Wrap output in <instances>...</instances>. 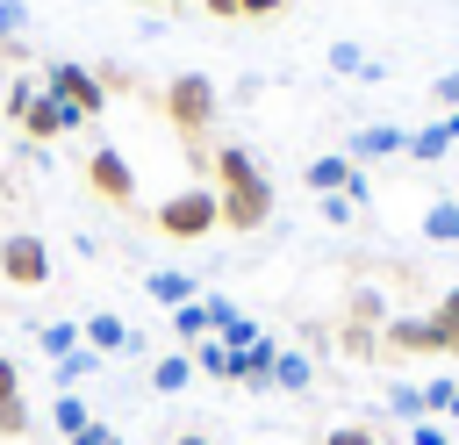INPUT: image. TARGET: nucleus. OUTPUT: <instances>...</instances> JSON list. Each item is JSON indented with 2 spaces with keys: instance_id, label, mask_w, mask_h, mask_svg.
Returning a JSON list of instances; mask_svg holds the SVG:
<instances>
[{
  "instance_id": "obj_1",
  "label": "nucleus",
  "mask_w": 459,
  "mask_h": 445,
  "mask_svg": "<svg viewBox=\"0 0 459 445\" xmlns=\"http://www.w3.org/2000/svg\"><path fill=\"white\" fill-rule=\"evenodd\" d=\"M215 172V201H222V230H265L273 222V179L244 144H215L208 151Z\"/></svg>"
},
{
  "instance_id": "obj_2",
  "label": "nucleus",
  "mask_w": 459,
  "mask_h": 445,
  "mask_svg": "<svg viewBox=\"0 0 459 445\" xmlns=\"http://www.w3.org/2000/svg\"><path fill=\"white\" fill-rule=\"evenodd\" d=\"M215 115H222L215 79H208V72H172V86H165V122H172L186 144H201V136L215 129Z\"/></svg>"
},
{
  "instance_id": "obj_3",
  "label": "nucleus",
  "mask_w": 459,
  "mask_h": 445,
  "mask_svg": "<svg viewBox=\"0 0 459 445\" xmlns=\"http://www.w3.org/2000/svg\"><path fill=\"white\" fill-rule=\"evenodd\" d=\"M151 230H165V237H179V244L222 230V201H215V187H179V194H165V201L151 208Z\"/></svg>"
},
{
  "instance_id": "obj_4",
  "label": "nucleus",
  "mask_w": 459,
  "mask_h": 445,
  "mask_svg": "<svg viewBox=\"0 0 459 445\" xmlns=\"http://www.w3.org/2000/svg\"><path fill=\"white\" fill-rule=\"evenodd\" d=\"M43 93L72 100L86 122L108 108V86H100V72H93V65H79V57H50V65H43Z\"/></svg>"
},
{
  "instance_id": "obj_5",
  "label": "nucleus",
  "mask_w": 459,
  "mask_h": 445,
  "mask_svg": "<svg viewBox=\"0 0 459 445\" xmlns=\"http://www.w3.org/2000/svg\"><path fill=\"white\" fill-rule=\"evenodd\" d=\"M0 280L7 287H50V244L36 230H7L0 237Z\"/></svg>"
},
{
  "instance_id": "obj_6",
  "label": "nucleus",
  "mask_w": 459,
  "mask_h": 445,
  "mask_svg": "<svg viewBox=\"0 0 459 445\" xmlns=\"http://www.w3.org/2000/svg\"><path fill=\"white\" fill-rule=\"evenodd\" d=\"M86 187H93L108 208H136V172H129V158H122L115 144H93V151H86Z\"/></svg>"
},
{
  "instance_id": "obj_7",
  "label": "nucleus",
  "mask_w": 459,
  "mask_h": 445,
  "mask_svg": "<svg viewBox=\"0 0 459 445\" xmlns=\"http://www.w3.org/2000/svg\"><path fill=\"white\" fill-rule=\"evenodd\" d=\"M14 129H22L29 144H57V136H72V129H86V115H79L72 100H57V93H36V100H29V115H22Z\"/></svg>"
},
{
  "instance_id": "obj_8",
  "label": "nucleus",
  "mask_w": 459,
  "mask_h": 445,
  "mask_svg": "<svg viewBox=\"0 0 459 445\" xmlns=\"http://www.w3.org/2000/svg\"><path fill=\"white\" fill-rule=\"evenodd\" d=\"M380 352H452V337H445V323L423 309V316H387V323H380Z\"/></svg>"
},
{
  "instance_id": "obj_9",
  "label": "nucleus",
  "mask_w": 459,
  "mask_h": 445,
  "mask_svg": "<svg viewBox=\"0 0 459 445\" xmlns=\"http://www.w3.org/2000/svg\"><path fill=\"white\" fill-rule=\"evenodd\" d=\"M79 337H86V352H100V359H122V352H143V337L115 316V309H93L86 323H79Z\"/></svg>"
},
{
  "instance_id": "obj_10",
  "label": "nucleus",
  "mask_w": 459,
  "mask_h": 445,
  "mask_svg": "<svg viewBox=\"0 0 459 445\" xmlns=\"http://www.w3.org/2000/svg\"><path fill=\"white\" fill-rule=\"evenodd\" d=\"M402 151H409V129H394V122H366V129L351 136V151H344V158H351V165H366V158H402Z\"/></svg>"
},
{
  "instance_id": "obj_11",
  "label": "nucleus",
  "mask_w": 459,
  "mask_h": 445,
  "mask_svg": "<svg viewBox=\"0 0 459 445\" xmlns=\"http://www.w3.org/2000/svg\"><path fill=\"white\" fill-rule=\"evenodd\" d=\"M452 144H459V115H437V122L409 129V151H402V158H416V165H437Z\"/></svg>"
},
{
  "instance_id": "obj_12",
  "label": "nucleus",
  "mask_w": 459,
  "mask_h": 445,
  "mask_svg": "<svg viewBox=\"0 0 459 445\" xmlns=\"http://www.w3.org/2000/svg\"><path fill=\"white\" fill-rule=\"evenodd\" d=\"M143 294H151V301H165V309H186V301H201V280H194V273L158 266V273H143Z\"/></svg>"
},
{
  "instance_id": "obj_13",
  "label": "nucleus",
  "mask_w": 459,
  "mask_h": 445,
  "mask_svg": "<svg viewBox=\"0 0 459 445\" xmlns=\"http://www.w3.org/2000/svg\"><path fill=\"white\" fill-rule=\"evenodd\" d=\"M301 179H308L316 194H344V187L359 179V165H351L344 151H330V158H308V172H301Z\"/></svg>"
},
{
  "instance_id": "obj_14",
  "label": "nucleus",
  "mask_w": 459,
  "mask_h": 445,
  "mask_svg": "<svg viewBox=\"0 0 459 445\" xmlns=\"http://www.w3.org/2000/svg\"><path fill=\"white\" fill-rule=\"evenodd\" d=\"M186 359H194V373H208V380H237V352H230L222 337H201Z\"/></svg>"
},
{
  "instance_id": "obj_15",
  "label": "nucleus",
  "mask_w": 459,
  "mask_h": 445,
  "mask_svg": "<svg viewBox=\"0 0 459 445\" xmlns=\"http://www.w3.org/2000/svg\"><path fill=\"white\" fill-rule=\"evenodd\" d=\"M273 388H287V395H308V388H316V366H308V352H287V345H280V359H273Z\"/></svg>"
},
{
  "instance_id": "obj_16",
  "label": "nucleus",
  "mask_w": 459,
  "mask_h": 445,
  "mask_svg": "<svg viewBox=\"0 0 459 445\" xmlns=\"http://www.w3.org/2000/svg\"><path fill=\"white\" fill-rule=\"evenodd\" d=\"M330 72H344V79H387V65L366 57L359 43H330Z\"/></svg>"
},
{
  "instance_id": "obj_17",
  "label": "nucleus",
  "mask_w": 459,
  "mask_h": 445,
  "mask_svg": "<svg viewBox=\"0 0 459 445\" xmlns=\"http://www.w3.org/2000/svg\"><path fill=\"white\" fill-rule=\"evenodd\" d=\"M36 93H43V72H14V79H7V93H0V115H7V122H22Z\"/></svg>"
},
{
  "instance_id": "obj_18",
  "label": "nucleus",
  "mask_w": 459,
  "mask_h": 445,
  "mask_svg": "<svg viewBox=\"0 0 459 445\" xmlns=\"http://www.w3.org/2000/svg\"><path fill=\"white\" fill-rule=\"evenodd\" d=\"M344 316H351L359 330H380V323H387V294H380V287H351V301H344Z\"/></svg>"
},
{
  "instance_id": "obj_19",
  "label": "nucleus",
  "mask_w": 459,
  "mask_h": 445,
  "mask_svg": "<svg viewBox=\"0 0 459 445\" xmlns=\"http://www.w3.org/2000/svg\"><path fill=\"white\" fill-rule=\"evenodd\" d=\"M50 373H57V388L72 395L79 380H93V373H100V352H86V345H79V352H65V359H50Z\"/></svg>"
},
{
  "instance_id": "obj_20",
  "label": "nucleus",
  "mask_w": 459,
  "mask_h": 445,
  "mask_svg": "<svg viewBox=\"0 0 459 445\" xmlns=\"http://www.w3.org/2000/svg\"><path fill=\"white\" fill-rule=\"evenodd\" d=\"M186 380H194V359H186V352H165V359H151V388H158V395H179Z\"/></svg>"
},
{
  "instance_id": "obj_21",
  "label": "nucleus",
  "mask_w": 459,
  "mask_h": 445,
  "mask_svg": "<svg viewBox=\"0 0 459 445\" xmlns=\"http://www.w3.org/2000/svg\"><path fill=\"white\" fill-rule=\"evenodd\" d=\"M423 237L430 244H459V201H430L423 208Z\"/></svg>"
},
{
  "instance_id": "obj_22",
  "label": "nucleus",
  "mask_w": 459,
  "mask_h": 445,
  "mask_svg": "<svg viewBox=\"0 0 459 445\" xmlns=\"http://www.w3.org/2000/svg\"><path fill=\"white\" fill-rule=\"evenodd\" d=\"M50 423H57V438H72V431H86V423H93V409H86V395H57V402H50Z\"/></svg>"
},
{
  "instance_id": "obj_23",
  "label": "nucleus",
  "mask_w": 459,
  "mask_h": 445,
  "mask_svg": "<svg viewBox=\"0 0 459 445\" xmlns=\"http://www.w3.org/2000/svg\"><path fill=\"white\" fill-rule=\"evenodd\" d=\"M172 330H179L186 345H201V337H215V323H208V301H186V309H172Z\"/></svg>"
},
{
  "instance_id": "obj_24",
  "label": "nucleus",
  "mask_w": 459,
  "mask_h": 445,
  "mask_svg": "<svg viewBox=\"0 0 459 445\" xmlns=\"http://www.w3.org/2000/svg\"><path fill=\"white\" fill-rule=\"evenodd\" d=\"M36 345H43L50 359H65V352H79L86 337H79V323H36Z\"/></svg>"
},
{
  "instance_id": "obj_25",
  "label": "nucleus",
  "mask_w": 459,
  "mask_h": 445,
  "mask_svg": "<svg viewBox=\"0 0 459 445\" xmlns=\"http://www.w3.org/2000/svg\"><path fill=\"white\" fill-rule=\"evenodd\" d=\"M215 337H222V345H230V352H244V345H258V337H265V330H258V323H251V316H230V323H222V330H215Z\"/></svg>"
},
{
  "instance_id": "obj_26",
  "label": "nucleus",
  "mask_w": 459,
  "mask_h": 445,
  "mask_svg": "<svg viewBox=\"0 0 459 445\" xmlns=\"http://www.w3.org/2000/svg\"><path fill=\"white\" fill-rule=\"evenodd\" d=\"M29 29V0H0V43H22Z\"/></svg>"
},
{
  "instance_id": "obj_27",
  "label": "nucleus",
  "mask_w": 459,
  "mask_h": 445,
  "mask_svg": "<svg viewBox=\"0 0 459 445\" xmlns=\"http://www.w3.org/2000/svg\"><path fill=\"white\" fill-rule=\"evenodd\" d=\"M430 316L445 323V337H452V352H459V287H445V294L430 301Z\"/></svg>"
},
{
  "instance_id": "obj_28",
  "label": "nucleus",
  "mask_w": 459,
  "mask_h": 445,
  "mask_svg": "<svg viewBox=\"0 0 459 445\" xmlns=\"http://www.w3.org/2000/svg\"><path fill=\"white\" fill-rule=\"evenodd\" d=\"M337 345H344L351 359H373V352H380V330H359V323H344V337H337Z\"/></svg>"
},
{
  "instance_id": "obj_29",
  "label": "nucleus",
  "mask_w": 459,
  "mask_h": 445,
  "mask_svg": "<svg viewBox=\"0 0 459 445\" xmlns=\"http://www.w3.org/2000/svg\"><path fill=\"white\" fill-rule=\"evenodd\" d=\"M452 395H459V380H452V373H437V380L423 388V409H430V416H445V409H452Z\"/></svg>"
},
{
  "instance_id": "obj_30",
  "label": "nucleus",
  "mask_w": 459,
  "mask_h": 445,
  "mask_svg": "<svg viewBox=\"0 0 459 445\" xmlns=\"http://www.w3.org/2000/svg\"><path fill=\"white\" fill-rule=\"evenodd\" d=\"M387 409H394V416H409V423H416V416H430V409H423V388H387Z\"/></svg>"
},
{
  "instance_id": "obj_31",
  "label": "nucleus",
  "mask_w": 459,
  "mask_h": 445,
  "mask_svg": "<svg viewBox=\"0 0 459 445\" xmlns=\"http://www.w3.org/2000/svg\"><path fill=\"white\" fill-rule=\"evenodd\" d=\"M0 438H29V402H0Z\"/></svg>"
},
{
  "instance_id": "obj_32",
  "label": "nucleus",
  "mask_w": 459,
  "mask_h": 445,
  "mask_svg": "<svg viewBox=\"0 0 459 445\" xmlns=\"http://www.w3.org/2000/svg\"><path fill=\"white\" fill-rule=\"evenodd\" d=\"M409 445H452V431H445L437 416H416V423H409Z\"/></svg>"
},
{
  "instance_id": "obj_33",
  "label": "nucleus",
  "mask_w": 459,
  "mask_h": 445,
  "mask_svg": "<svg viewBox=\"0 0 459 445\" xmlns=\"http://www.w3.org/2000/svg\"><path fill=\"white\" fill-rule=\"evenodd\" d=\"M430 100H437L445 115H459V72H437V79H430Z\"/></svg>"
},
{
  "instance_id": "obj_34",
  "label": "nucleus",
  "mask_w": 459,
  "mask_h": 445,
  "mask_svg": "<svg viewBox=\"0 0 459 445\" xmlns=\"http://www.w3.org/2000/svg\"><path fill=\"white\" fill-rule=\"evenodd\" d=\"M65 445H122V431H115V423H100V416H93V423H86V431H72V438H65Z\"/></svg>"
},
{
  "instance_id": "obj_35",
  "label": "nucleus",
  "mask_w": 459,
  "mask_h": 445,
  "mask_svg": "<svg viewBox=\"0 0 459 445\" xmlns=\"http://www.w3.org/2000/svg\"><path fill=\"white\" fill-rule=\"evenodd\" d=\"M351 215H359L351 194H323V222H351Z\"/></svg>"
},
{
  "instance_id": "obj_36",
  "label": "nucleus",
  "mask_w": 459,
  "mask_h": 445,
  "mask_svg": "<svg viewBox=\"0 0 459 445\" xmlns=\"http://www.w3.org/2000/svg\"><path fill=\"white\" fill-rule=\"evenodd\" d=\"M0 402H22V366L0 352Z\"/></svg>"
},
{
  "instance_id": "obj_37",
  "label": "nucleus",
  "mask_w": 459,
  "mask_h": 445,
  "mask_svg": "<svg viewBox=\"0 0 459 445\" xmlns=\"http://www.w3.org/2000/svg\"><path fill=\"white\" fill-rule=\"evenodd\" d=\"M323 445H373V423H337Z\"/></svg>"
},
{
  "instance_id": "obj_38",
  "label": "nucleus",
  "mask_w": 459,
  "mask_h": 445,
  "mask_svg": "<svg viewBox=\"0 0 459 445\" xmlns=\"http://www.w3.org/2000/svg\"><path fill=\"white\" fill-rule=\"evenodd\" d=\"M287 0H237V22H273Z\"/></svg>"
},
{
  "instance_id": "obj_39",
  "label": "nucleus",
  "mask_w": 459,
  "mask_h": 445,
  "mask_svg": "<svg viewBox=\"0 0 459 445\" xmlns=\"http://www.w3.org/2000/svg\"><path fill=\"white\" fill-rule=\"evenodd\" d=\"M201 7H208L215 22H237V0H201Z\"/></svg>"
},
{
  "instance_id": "obj_40",
  "label": "nucleus",
  "mask_w": 459,
  "mask_h": 445,
  "mask_svg": "<svg viewBox=\"0 0 459 445\" xmlns=\"http://www.w3.org/2000/svg\"><path fill=\"white\" fill-rule=\"evenodd\" d=\"M165 445H208V438H201V431H179V438H165Z\"/></svg>"
},
{
  "instance_id": "obj_41",
  "label": "nucleus",
  "mask_w": 459,
  "mask_h": 445,
  "mask_svg": "<svg viewBox=\"0 0 459 445\" xmlns=\"http://www.w3.org/2000/svg\"><path fill=\"white\" fill-rule=\"evenodd\" d=\"M445 416H459V395H452V409H445Z\"/></svg>"
}]
</instances>
